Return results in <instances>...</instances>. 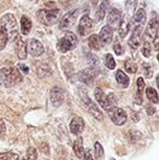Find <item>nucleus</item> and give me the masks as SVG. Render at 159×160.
I'll return each instance as SVG.
<instances>
[{"instance_id": "f257e3e1", "label": "nucleus", "mask_w": 159, "mask_h": 160, "mask_svg": "<svg viewBox=\"0 0 159 160\" xmlns=\"http://www.w3.org/2000/svg\"><path fill=\"white\" fill-rule=\"evenodd\" d=\"M22 82V74L17 68H2L0 69V84L4 87H12Z\"/></svg>"}, {"instance_id": "f03ea898", "label": "nucleus", "mask_w": 159, "mask_h": 160, "mask_svg": "<svg viewBox=\"0 0 159 160\" xmlns=\"http://www.w3.org/2000/svg\"><path fill=\"white\" fill-rule=\"evenodd\" d=\"M0 28L8 35L9 39H15L19 36L17 22L12 13H6L0 19Z\"/></svg>"}, {"instance_id": "7ed1b4c3", "label": "nucleus", "mask_w": 159, "mask_h": 160, "mask_svg": "<svg viewBox=\"0 0 159 160\" xmlns=\"http://www.w3.org/2000/svg\"><path fill=\"white\" fill-rule=\"evenodd\" d=\"M60 10L58 8L51 9H40L36 12L37 21L46 26H51L58 21Z\"/></svg>"}, {"instance_id": "20e7f679", "label": "nucleus", "mask_w": 159, "mask_h": 160, "mask_svg": "<svg viewBox=\"0 0 159 160\" xmlns=\"http://www.w3.org/2000/svg\"><path fill=\"white\" fill-rule=\"evenodd\" d=\"M77 37L74 33L72 32H67L62 38H60L59 42L57 44L58 50L60 52H68L71 49H74L77 46Z\"/></svg>"}, {"instance_id": "39448f33", "label": "nucleus", "mask_w": 159, "mask_h": 160, "mask_svg": "<svg viewBox=\"0 0 159 160\" xmlns=\"http://www.w3.org/2000/svg\"><path fill=\"white\" fill-rule=\"evenodd\" d=\"M108 114H109V118L111 119V121L116 125H119V127L124 124L127 120V116L125 113V111L119 107H115V106L111 107L108 110Z\"/></svg>"}, {"instance_id": "423d86ee", "label": "nucleus", "mask_w": 159, "mask_h": 160, "mask_svg": "<svg viewBox=\"0 0 159 160\" xmlns=\"http://www.w3.org/2000/svg\"><path fill=\"white\" fill-rule=\"evenodd\" d=\"M147 15L144 9H138L133 18H131L130 22V28H132V31L134 30H143L144 25L146 23Z\"/></svg>"}, {"instance_id": "0eeeda50", "label": "nucleus", "mask_w": 159, "mask_h": 160, "mask_svg": "<svg viewBox=\"0 0 159 160\" xmlns=\"http://www.w3.org/2000/svg\"><path fill=\"white\" fill-rule=\"evenodd\" d=\"M82 98H83V101H84V103L87 106V109H88L89 113H91L92 116H93L94 118L96 119V120L102 121V119H104V114H102V110L99 109V107H98V106L96 105V103L94 102V101L92 100V99L89 98L88 96H87L86 93H84V96H83Z\"/></svg>"}, {"instance_id": "6e6552de", "label": "nucleus", "mask_w": 159, "mask_h": 160, "mask_svg": "<svg viewBox=\"0 0 159 160\" xmlns=\"http://www.w3.org/2000/svg\"><path fill=\"white\" fill-rule=\"evenodd\" d=\"M77 15H79V10H72L70 12L66 13L63 17L61 18L59 22V28L60 30H68L70 28L73 24L75 23L77 19Z\"/></svg>"}, {"instance_id": "1a4fd4ad", "label": "nucleus", "mask_w": 159, "mask_h": 160, "mask_svg": "<svg viewBox=\"0 0 159 160\" xmlns=\"http://www.w3.org/2000/svg\"><path fill=\"white\" fill-rule=\"evenodd\" d=\"M96 75H97V71L94 67H89L84 69L83 71L79 72L77 74V78L80 82H82L85 85H91L94 82Z\"/></svg>"}, {"instance_id": "9d476101", "label": "nucleus", "mask_w": 159, "mask_h": 160, "mask_svg": "<svg viewBox=\"0 0 159 160\" xmlns=\"http://www.w3.org/2000/svg\"><path fill=\"white\" fill-rule=\"evenodd\" d=\"M94 28V21L88 17L87 14L83 15L80 20V24L79 28H77V31H79V34L81 36H86L87 34L91 32Z\"/></svg>"}, {"instance_id": "9b49d317", "label": "nucleus", "mask_w": 159, "mask_h": 160, "mask_svg": "<svg viewBox=\"0 0 159 160\" xmlns=\"http://www.w3.org/2000/svg\"><path fill=\"white\" fill-rule=\"evenodd\" d=\"M64 100V92L60 86H53L50 91V101L53 107H60Z\"/></svg>"}, {"instance_id": "f8f14e48", "label": "nucleus", "mask_w": 159, "mask_h": 160, "mask_svg": "<svg viewBox=\"0 0 159 160\" xmlns=\"http://www.w3.org/2000/svg\"><path fill=\"white\" fill-rule=\"evenodd\" d=\"M94 95H95V98H96V100H97V102L99 103V106L104 110L108 111L111 107H113V106L111 105L110 100H109V97L104 93V91H102V88H99V87L95 88Z\"/></svg>"}, {"instance_id": "ddd939ff", "label": "nucleus", "mask_w": 159, "mask_h": 160, "mask_svg": "<svg viewBox=\"0 0 159 160\" xmlns=\"http://www.w3.org/2000/svg\"><path fill=\"white\" fill-rule=\"evenodd\" d=\"M27 52H30V55H32L33 57H39L44 53V46L39 40L32 38L28 40Z\"/></svg>"}, {"instance_id": "4468645a", "label": "nucleus", "mask_w": 159, "mask_h": 160, "mask_svg": "<svg viewBox=\"0 0 159 160\" xmlns=\"http://www.w3.org/2000/svg\"><path fill=\"white\" fill-rule=\"evenodd\" d=\"M121 18H122V14H121V11L119 9L116 8H110L108 12V15H107V24L108 26L112 28H117L119 25Z\"/></svg>"}, {"instance_id": "2eb2a0df", "label": "nucleus", "mask_w": 159, "mask_h": 160, "mask_svg": "<svg viewBox=\"0 0 159 160\" xmlns=\"http://www.w3.org/2000/svg\"><path fill=\"white\" fill-rule=\"evenodd\" d=\"M15 50H17V55L19 59H26V57H27V45L22 39L21 36H17L15 38Z\"/></svg>"}, {"instance_id": "dca6fc26", "label": "nucleus", "mask_w": 159, "mask_h": 160, "mask_svg": "<svg viewBox=\"0 0 159 160\" xmlns=\"http://www.w3.org/2000/svg\"><path fill=\"white\" fill-rule=\"evenodd\" d=\"M159 30V18H154L149 21V23L147 24V28L145 35H146L147 39H154L155 36L157 35Z\"/></svg>"}, {"instance_id": "f3484780", "label": "nucleus", "mask_w": 159, "mask_h": 160, "mask_svg": "<svg viewBox=\"0 0 159 160\" xmlns=\"http://www.w3.org/2000/svg\"><path fill=\"white\" fill-rule=\"evenodd\" d=\"M85 122L81 117H74L70 122V131L72 134L79 135L84 131Z\"/></svg>"}, {"instance_id": "a211bd4d", "label": "nucleus", "mask_w": 159, "mask_h": 160, "mask_svg": "<svg viewBox=\"0 0 159 160\" xmlns=\"http://www.w3.org/2000/svg\"><path fill=\"white\" fill-rule=\"evenodd\" d=\"M130 22H131V18L129 15H122L121 21L118 25V32L121 38H125L130 31Z\"/></svg>"}, {"instance_id": "6ab92c4d", "label": "nucleus", "mask_w": 159, "mask_h": 160, "mask_svg": "<svg viewBox=\"0 0 159 160\" xmlns=\"http://www.w3.org/2000/svg\"><path fill=\"white\" fill-rule=\"evenodd\" d=\"M112 37H113V31L110 26L106 25L102 28L99 33V39L102 42V46H106V45H109L111 42H112Z\"/></svg>"}, {"instance_id": "aec40b11", "label": "nucleus", "mask_w": 159, "mask_h": 160, "mask_svg": "<svg viewBox=\"0 0 159 160\" xmlns=\"http://www.w3.org/2000/svg\"><path fill=\"white\" fill-rule=\"evenodd\" d=\"M142 37H143V30H134L132 31V35L129 39V46L132 49H137L142 44Z\"/></svg>"}, {"instance_id": "412c9836", "label": "nucleus", "mask_w": 159, "mask_h": 160, "mask_svg": "<svg viewBox=\"0 0 159 160\" xmlns=\"http://www.w3.org/2000/svg\"><path fill=\"white\" fill-rule=\"evenodd\" d=\"M145 88V82L143 80V78H137V91L134 96V102L136 105H142L143 103V93H144Z\"/></svg>"}, {"instance_id": "4be33fe9", "label": "nucleus", "mask_w": 159, "mask_h": 160, "mask_svg": "<svg viewBox=\"0 0 159 160\" xmlns=\"http://www.w3.org/2000/svg\"><path fill=\"white\" fill-rule=\"evenodd\" d=\"M73 152L77 155V158H80V159L84 158L85 149H84V146H83L82 137H77V138L73 142Z\"/></svg>"}, {"instance_id": "5701e85b", "label": "nucleus", "mask_w": 159, "mask_h": 160, "mask_svg": "<svg viewBox=\"0 0 159 160\" xmlns=\"http://www.w3.org/2000/svg\"><path fill=\"white\" fill-rule=\"evenodd\" d=\"M109 4H110V3H109L108 0H104V1L100 3L99 8L97 9V11H96V14H95L96 21H97V22H100V21H102V20H104L107 10H108Z\"/></svg>"}, {"instance_id": "b1692460", "label": "nucleus", "mask_w": 159, "mask_h": 160, "mask_svg": "<svg viewBox=\"0 0 159 160\" xmlns=\"http://www.w3.org/2000/svg\"><path fill=\"white\" fill-rule=\"evenodd\" d=\"M87 42H88V47L92 50L97 51L102 49V42H100V39H99V36L96 35V34H93V35L89 36Z\"/></svg>"}, {"instance_id": "393cba45", "label": "nucleus", "mask_w": 159, "mask_h": 160, "mask_svg": "<svg viewBox=\"0 0 159 160\" xmlns=\"http://www.w3.org/2000/svg\"><path fill=\"white\" fill-rule=\"evenodd\" d=\"M116 80L119 83L121 86L123 87H127L130 85V78L122 70H118L117 73H116Z\"/></svg>"}, {"instance_id": "a878e982", "label": "nucleus", "mask_w": 159, "mask_h": 160, "mask_svg": "<svg viewBox=\"0 0 159 160\" xmlns=\"http://www.w3.org/2000/svg\"><path fill=\"white\" fill-rule=\"evenodd\" d=\"M32 28V22L26 15H22L21 18V31L23 35H27Z\"/></svg>"}, {"instance_id": "bb28decb", "label": "nucleus", "mask_w": 159, "mask_h": 160, "mask_svg": "<svg viewBox=\"0 0 159 160\" xmlns=\"http://www.w3.org/2000/svg\"><path fill=\"white\" fill-rule=\"evenodd\" d=\"M136 6H137V0H125V11L130 18H132V15L134 14Z\"/></svg>"}, {"instance_id": "cd10ccee", "label": "nucleus", "mask_w": 159, "mask_h": 160, "mask_svg": "<svg viewBox=\"0 0 159 160\" xmlns=\"http://www.w3.org/2000/svg\"><path fill=\"white\" fill-rule=\"evenodd\" d=\"M146 96L149 99V101H152L153 103H158L159 102V97L158 94L156 92L155 88L153 87H147L146 88Z\"/></svg>"}, {"instance_id": "c85d7f7f", "label": "nucleus", "mask_w": 159, "mask_h": 160, "mask_svg": "<svg viewBox=\"0 0 159 160\" xmlns=\"http://www.w3.org/2000/svg\"><path fill=\"white\" fill-rule=\"evenodd\" d=\"M124 69H125V71L129 72V73L134 74L137 72V64L132 59H127V61L124 62Z\"/></svg>"}, {"instance_id": "c756f323", "label": "nucleus", "mask_w": 159, "mask_h": 160, "mask_svg": "<svg viewBox=\"0 0 159 160\" xmlns=\"http://www.w3.org/2000/svg\"><path fill=\"white\" fill-rule=\"evenodd\" d=\"M105 65H106L109 70H113L116 68V61L111 53H106V55H105Z\"/></svg>"}, {"instance_id": "7c9ffc66", "label": "nucleus", "mask_w": 159, "mask_h": 160, "mask_svg": "<svg viewBox=\"0 0 159 160\" xmlns=\"http://www.w3.org/2000/svg\"><path fill=\"white\" fill-rule=\"evenodd\" d=\"M94 150H95L96 160H102V157H104V148H102V144H100L99 142H96V143H95Z\"/></svg>"}, {"instance_id": "2f4dec72", "label": "nucleus", "mask_w": 159, "mask_h": 160, "mask_svg": "<svg viewBox=\"0 0 159 160\" xmlns=\"http://www.w3.org/2000/svg\"><path fill=\"white\" fill-rule=\"evenodd\" d=\"M0 160H20L19 155L12 152H0Z\"/></svg>"}, {"instance_id": "473e14b6", "label": "nucleus", "mask_w": 159, "mask_h": 160, "mask_svg": "<svg viewBox=\"0 0 159 160\" xmlns=\"http://www.w3.org/2000/svg\"><path fill=\"white\" fill-rule=\"evenodd\" d=\"M127 136H129V138L131 142H137L142 138L141 132L140 131H136V130H130L129 133H127Z\"/></svg>"}, {"instance_id": "72a5a7b5", "label": "nucleus", "mask_w": 159, "mask_h": 160, "mask_svg": "<svg viewBox=\"0 0 159 160\" xmlns=\"http://www.w3.org/2000/svg\"><path fill=\"white\" fill-rule=\"evenodd\" d=\"M50 74L51 72L47 65H40L39 68H37V75L39 78H46V76L50 75Z\"/></svg>"}, {"instance_id": "f704fd0d", "label": "nucleus", "mask_w": 159, "mask_h": 160, "mask_svg": "<svg viewBox=\"0 0 159 160\" xmlns=\"http://www.w3.org/2000/svg\"><path fill=\"white\" fill-rule=\"evenodd\" d=\"M22 160H37V150L34 147H30L26 152V156Z\"/></svg>"}, {"instance_id": "c9c22d12", "label": "nucleus", "mask_w": 159, "mask_h": 160, "mask_svg": "<svg viewBox=\"0 0 159 160\" xmlns=\"http://www.w3.org/2000/svg\"><path fill=\"white\" fill-rule=\"evenodd\" d=\"M8 35L3 32L1 28H0V50H3L7 46V42H8Z\"/></svg>"}, {"instance_id": "e433bc0d", "label": "nucleus", "mask_w": 159, "mask_h": 160, "mask_svg": "<svg viewBox=\"0 0 159 160\" xmlns=\"http://www.w3.org/2000/svg\"><path fill=\"white\" fill-rule=\"evenodd\" d=\"M142 53L144 57L148 58L151 57L152 55V46L149 44V42H145L144 45H143V48H142Z\"/></svg>"}, {"instance_id": "4c0bfd02", "label": "nucleus", "mask_w": 159, "mask_h": 160, "mask_svg": "<svg viewBox=\"0 0 159 160\" xmlns=\"http://www.w3.org/2000/svg\"><path fill=\"white\" fill-rule=\"evenodd\" d=\"M143 72H144V75L146 78H151L153 76V69L148 63H143Z\"/></svg>"}, {"instance_id": "58836bf2", "label": "nucleus", "mask_w": 159, "mask_h": 160, "mask_svg": "<svg viewBox=\"0 0 159 160\" xmlns=\"http://www.w3.org/2000/svg\"><path fill=\"white\" fill-rule=\"evenodd\" d=\"M113 51H115V53L117 56H121L123 53V48L118 40L117 42H115V44H113Z\"/></svg>"}, {"instance_id": "ea45409f", "label": "nucleus", "mask_w": 159, "mask_h": 160, "mask_svg": "<svg viewBox=\"0 0 159 160\" xmlns=\"http://www.w3.org/2000/svg\"><path fill=\"white\" fill-rule=\"evenodd\" d=\"M17 69H19V71L21 72V73H23V74H28V72H30L28 67H27V65H25L24 63H19V64H17Z\"/></svg>"}, {"instance_id": "a19ab883", "label": "nucleus", "mask_w": 159, "mask_h": 160, "mask_svg": "<svg viewBox=\"0 0 159 160\" xmlns=\"http://www.w3.org/2000/svg\"><path fill=\"white\" fill-rule=\"evenodd\" d=\"M146 112H147L148 116H154L155 112H156V108L154 107L152 103H148V105L146 106Z\"/></svg>"}, {"instance_id": "79ce46f5", "label": "nucleus", "mask_w": 159, "mask_h": 160, "mask_svg": "<svg viewBox=\"0 0 159 160\" xmlns=\"http://www.w3.org/2000/svg\"><path fill=\"white\" fill-rule=\"evenodd\" d=\"M154 48H155V50H159V31L157 33V35L155 36V38H154Z\"/></svg>"}, {"instance_id": "37998d69", "label": "nucleus", "mask_w": 159, "mask_h": 160, "mask_svg": "<svg viewBox=\"0 0 159 160\" xmlns=\"http://www.w3.org/2000/svg\"><path fill=\"white\" fill-rule=\"evenodd\" d=\"M84 158L85 160H94L93 155H92V152H91V149H85Z\"/></svg>"}, {"instance_id": "c03bdc74", "label": "nucleus", "mask_w": 159, "mask_h": 160, "mask_svg": "<svg viewBox=\"0 0 159 160\" xmlns=\"http://www.w3.org/2000/svg\"><path fill=\"white\" fill-rule=\"evenodd\" d=\"M4 133H6V124L0 119V135H4Z\"/></svg>"}, {"instance_id": "a18cd8bd", "label": "nucleus", "mask_w": 159, "mask_h": 160, "mask_svg": "<svg viewBox=\"0 0 159 160\" xmlns=\"http://www.w3.org/2000/svg\"><path fill=\"white\" fill-rule=\"evenodd\" d=\"M98 1H99V0H91V3L93 4V7H96L98 3Z\"/></svg>"}, {"instance_id": "49530a36", "label": "nucleus", "mask_w": 159, "mask_h": 160, "mask_svg": "<svg viewBox=\"0 0 159 160\" xmlns=\"http://www.w3.org/2000/svg\"><path fill=\"white\" fill-rule=\"evenodd\" d=\"M136 116H137V114H133V116H132V120H133V121H135V122H137V121H138V117H136Z\"/></svg>"}, {"instance_id": "de8ad7c7", "label": "nucleus", "mask_w": 159, "mask_h": 160, "mask_svg": "<svg viewBox=\"0 0 159 160\" xmlns=\"http://www.w3.org/2000/svg\"><path fill=\"white\" fill-rule=\"evenodd\" d=\"M156 83H157V87H158V89H159V74L157 76H156Z\"/></svg>"}, {"instance_id": "09e8293b", "label": "nucleus", "mask_w": 159, "mask_h": 160, "mask_svg": "<svg viewBox=\"0 0 159 160\" xmlns=\"http://www.w3.org/2000/svg\"><path fill=\"white\" fill-rule=\"evenodd\" d=\"M31 1H32V2H34V3H37V2H38L39 0H31Z\"/></svg>"}, {"instance_id": "8fccbe9b", "label": "nucleus", "mask_w": 159, "mask_h": 160, "mask_svg": "<svg viewBox=\"0 0 159 160\" xmlns=\"http://www.w3.org/2000/svg\"><path fill=\"white\" fill-rule=\"evenodd\" d=\"M157 58H158V62H159V53H158V57Z\"/></svg>"}]
</instances>
